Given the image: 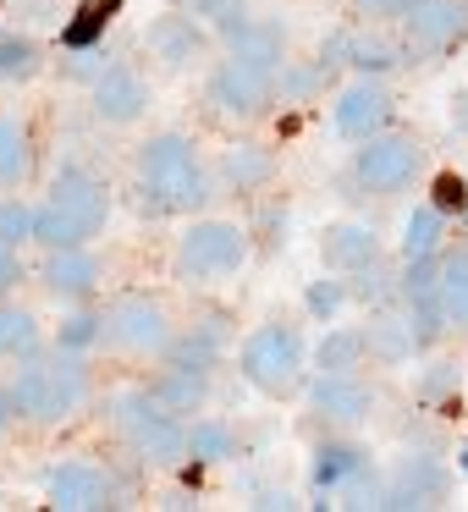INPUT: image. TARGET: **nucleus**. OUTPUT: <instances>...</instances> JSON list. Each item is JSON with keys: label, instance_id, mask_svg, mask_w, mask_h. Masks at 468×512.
Segmentation results:
<instances>
[{"label": "nucleus", "instance_id": "nucleus-1", "mask_svg": "<svg viewBox=\"0 0 468 512\" xmlns=\"http://www.w3.org/2000/svg\"><path fill=\"white\" fill-rule=\"evenodd\" d=\"M210 199V177L188 133H155L138 144V204L144 215H193Z\"/></svg>", "mask_w": 468, "mask_h": 512}, {"label": "nucleus", "instance_id": "nucleus-2", "mask_svg": "<svg viewBox=\"0 0 468 512\" xmlns=\"http://www.w3.org/2000/svg\"><path fill=\"white\" fill-rule=\"evenodd\" d=\"M105 221H111V193H105V182L83 166H61L50 177V199L34 210V243L45 254L83 248L105 232Z\"/></svg>", "mask_w": 468, "mask_h": 512}, {"label": "nucleus", "instance_id": "nucleus-3", "mask_svg": "<svg viewBox=\"0 0 468 512\" xmlns=\"http://www.w3.org/2000/svg\"><path fill=\"white\" fill-rule=\"evenodd\" d=\"M12 402H17V419H34V424H61L72 413H83L89 402V369H83V353H67L56 347L50 358H23L12 380Z\"/></svg>", "mask_w": 468, "mask_h": 512}, {"label": "nucleus", "instance_id": "nucleus-4", "mask_svg": "<svg viewBox=\"0 0 468 512\" xmlns=\"http://www.w3.org/2000/svg\"><path fill=\"white\" fill-rule=\"evenodd\" d=\"M111 424L127 435L144 463H188V424L155 397V391H116L111 397Z\"/></svg>", "mask_w": 468, "mask_h": 512}, {"label": "nucleus", "instance_id": "nucleus-5", "mask_svg": "<svg viewBox=\"0 0 468 512\" xmlns=\"http://www.w3.org/2000/svg\"><path fill=\"white\" fill-rule=\"evenodd\" d=\"M248 259V232L237 221H193L188 232L177 237V281L199 287V281H221V276H237Z\"/></svg>", "mask_w": 468, "mask_h": 512}, {"label": "nucleus", "instance_id": "nucleus-6", "mask_svg": "<svg viewBox=\"0 0 468 512\" xmlns=\"http://www.w3.org/2000/svg\"><path fill=\"white\" fill-rule=\"evenodd\" d=\"M237 375L265 397H287L303 380V336L292 325H259L237 347Z\"/></svg>", "mask_w": 468, "mask_h": 512}, {"label": "nucleus", "instance_id": "nucleus-7", "mask_svg": "<svg viewBox=\"0 0 468 512\" xmlns=\"http://www.w3.org/2000/svg\"><path fill=\"white\" fill-rule=\"evenodd\" d=\"M276 72L281 67H265V61H248V56H232V50H226V61H215V72H210V105L221 116L254 122V116H265L270 100H276Z\"/></svg>", "mask_w": 468, "mask_h": 512}, {"label": "nucleus", "instance_id": "nucleus-8", "mask_svg": "<svg viewBox=\"0 0 468 512\" xmlns=\"http://www.w3.org/2000/svg\"><path fill=\"white\" fill-rule=\"evenodd\" d=\"M419 160L424 149L413 144V138H397V133H375L358 144L353 155V177L364 193H375V199H391V193H402L413 177H419Z\"/></svg>", "mask_w": 468, "mask_h": 512}, {"label": "nucleus", "instance_id": "nucleus-9", "mask_svg": "<svg viewBox=\"0 0 468 512\" xmlns=\"http://www.w3.org/2000/svg\"><path fill=\"white\" fill-rule=\"evenodd\" d=\"M397 23L408 56H441L468 34V0H408Z\"/></svg>", "mask_w": 468, "mask_h": 512}, {"label": "nucleus", "instance_id": "nucleus-10", "mask_svg": "<svg viewBox=\"0 0 468 512\" xmlns=\"http://www.w3.org/2000/svg\"><path fill=\"white\" fill-rule=\"evenodd\" d=\"M105 336H111L116 347H127V353H166L171 347V314L160 309L155 298H144V292H127V298H116L111 309H105Z\"/></svg>", "mask_w": 468, "mask_h": 512}, {"label": "nucleus", "instance_id": "nucleus-11", "mask_svg": "<svg viewBox=\"0 0 468 512\" xmlns=\"http://www.w3.org/2000/svg\"><path fill=\"white\" fill-rule=\"evenodd\" d=\"M309 485L320 496H342L353 507H364V485H375V463L353 441H320L314 446V463H309Z\"/></svg>", "mask_w": 468, "mask_h": 512}, {"label": "nucleus", "instance_id": "nucleus-12", "mask_svg": "<svg viewBox=\"0 0 468 512\" xmlns=\"http://www.w3.org/2000/svg\"><path fill=\"white\" fill-rule=\"evenodd\" d=\"M408 56V45L402 39H386V34H353V28H342V34H331L320 45V67H353L358 78H380V72H397Z\"/></svg>", "mask_w": 468, "mask_h": 512}, {"label": "nucleus", "instance_id": "nucleus-13", "mask_svg": "<svg viewBox=\"0 0 468 512\" xmlns=\"http://www.w3.org/2000/svg\"><path fill=\"white\" fill-rule=\"evenodd\" d=\"M331 122H336V133L353 138V144L386 133V122H391V94H386V83H380V78L347 83V89L336 94V105H331Z\"/></svg>", "mask_w": 468, "mask_h": 512}, {"label": "nucleus", "instance_id": "nucleus-14", "mask_svg": "<svg viewBox=\"0 0 468 512\" xmlns=\"http://www.w3.org/2000/svg\"><path fill=\"white\" fill-rule=\"evenodd\" d=\"M45 496L56 501V507H67V512L105 507V501L116 496V479L105 474L100 463H89V457H67V463H56L45 474Z\"/></svg>", "mask_w": 468, "mask_h": 512}, {"label": "nucleus", "instance_id": "nucleus-15", "mask_svg": "<svg viewBox=\"0 0 468 512\" xmlns=\"http://www.w3.org/2000/svg\"><path fill=\"white\" fill-rule=\"evenodd\" d=\"M144 50H149V56H155L166 72L199 67V61H204V28H199V17H188V12L155 17V23L144 28Z\"/></svg>", "mask_w": 468, "mask_h": 512}, {"label": "nucleus", "instance_id": "nucleus-16", "mask_svg": "<svg viewBox=\"0 0 468 512\" xmlns=\"http://www.w3.org/2000/svg\"><path fill=\"white\" fill-rule=\"evenodd\" d=\"M149 111V83L133 67H105L94 78V116L105 127H133Z\"/></svg>", "mask_w": 468, "mask_h": 512}, {"label": "nucleus", "instance_id": "nucleus-17", "mask_svg": "<svg viewBox=\"0 0 468 512\" xmlns=\"http://www.w3.org/2000/svg\"><path fill=\"white\" fill-rule=\"evenodd\" d=\"M309 408L325 424H364L375 413V386H364L358 375H320L309 386Z\"/></svg>", "mask_w": 468, "mask_h": 512}, {"label": "nucleus", "instance_id": "nucleus-18", "mask_svg": "<svg viewBox=\"0 0 468 512\" xmlns=\"http://www.w3.org/2000/svg\"><path fill=\"white\" fill-rule=\"evenodd\" d=\"M105 265L100 254H89V243L83 248H56V254H45V265H39V281H45V292H56V298H89L94 287H100Z\"/></svg>", "mask_w": 468, "mask_h": 512}, {"label": "nucleus", "instance_id": "nucleus-19", "mask_svg": "<svg viewBox=\"0 0 468 512\" xmlns=\"http://www.w3.org/2000/svg\"><path fill=\"white\" fill-rule=\"evenodd\" d=\"M320 259H325V270H336V276H358L364 265H375V259H380L375 226H358V221L325 226V232H320Z\"/></svg>", "mask_w": 468, "mask_h": 512}, {"label": "nucleus", "instance_id": "nucleus-20", "mask_svg": "<svg viewBox=\"0 0 468 512\" xmlns=\"http://www.w3.org/2000/svg\"><path fill=\"white\" fill-rule=\"evenodd\" d=\"M441 490H446V468L430 452H419V457L408 452L397 463V474H391L380 507H430V501H441Z\"/></svg>", "mask_w": 468, "mask_h": 512}, {"label": "nucleus", "instance_id": "nucleus-21", "mask_svg": "<svg viewBox=\"0 0 468 512\" xmlns=\"http://www.w3.org/2000/svg\"><path fill=\"white\" fill-rule=\"evenodd\" d=\"M221 347H226L221 320H199L188 336H171V347L160 358H166V364H177V369H204V375H210V369L221 364Z\"/></svg>", "mask_w": 468, "mask_h": 512}, {"label": "nucleus", "instance_id": "nucleus-22", "mask_svg": "<svg viewBox=\"0 0 468 512\" xmlns=\"http://www.w3.org/2000/svg\"><path fill=\"white\" fill-rule=\"evenodd\" d=\"M364 342H369V358H380V364H408L419 353V336H413L408 314H375L364 325Z\"/></svg>", "mask_w": 468, "mask_h": 512}, {"label": "nucleus", "instance_id": "nucleus-23", "mask_svg": "<svg viewBox=\"0 0 468 512\" xmlns=\"http://www.w3.org/2000/svg\"><path fill=\"white\" fill-rule=\"evenodd\" d=\"M122 17V0H78V12L67 17V28H61V45L72 50V56H83V50H94L105 39V28Z\"/></svg>", "mask_w": 468, "mask_h": 512}, {"label": "nucleus", "instance_id": "nucleus-24", "mask_svg": "<svg viewBox=\"0 0 468 512\" xmlns=\"http://www.w3.org/2000/svg\"><path fill=\"white\" fill-rule=\"evenodd\" d=\"M34 171V133L23 116H0V188H23Z\"/></svg>", "mask_w": 468, "mask_h": 512}, {"label": "nucleus", "instance_id": "nucleus-25", "mask_svg": "<svg viewBox=\"0 0 468 512\" xmlns=\"http://www.w3.org/2000/svg\"><path fill=\"white\" fill-rule=\"evenodd\" d=\"M364 358H369V342H364V331H358V325H331V331L320 336V347H314L320 375H353Z\"/></svg>", "mask_w": 468, "mask_h": 512}, {"label": "nucleus", "instance_id": "nucleus-26", "mask_svg": "<svg viewBox=\"0 0 468 512\" xmlns=\"http://www.w3.org/2000/svg\"><path fill=\"white\" fill-rule=\"evenodd\" d=\"M221 177L232 182L237 193H254V188H265V182L276 177V155H270L265 144H232L221 155Z\"/></svg>", "mask_w": 468, "mask_h": 512}, {"label": "nucleus", "instance_id": "nucleus-27", "mask_svg": "<svg viewBox=\"0 0 468 512\" xmlns=\"http://www.w3.org/2000/svg\"><path fill=\"white\" fill-rule=\"evenodd\" d=\"M155 397L166 402L171 413H199L204 402H210V375H204V369H177V364H166V375L155 380Z\"/></svg>", "mask_w": 468, "mask_h": 512}, {"label": "nucleus", "instance_id": "nucleus-28", "mask_svg": "<svg viewBox=\"0 0 468 512\" xmlns=\"http://www.w3.org/2000/svg\"><path fill=\"white\" fill-rule=\"evenodd\" d=\"M441 237H446V215L435 204H413L408 221H402V259H430L441 254Z\"/></svg>", "mask_w": 468, "mask_h": 512}, {"label": "nucleus", "instance_id": "nucleus-29", "mask_svg": "<svg viewBox=\"0 0 468 512\" xmlns=\"http://www.w3.org/2000/svg\"><path fill=\"white\" fill-rule=\"evenodd\" d=\"M39 353V320L23 303H0V358H34Z\"/></svg>", "mask_w": 468, "mask_h": 512}, {"label": "nucleus", "instance_id": "nucleus-30", "mask_svg": "<svg viewBox=\"0 0 468 512\" xmlns=\"http://www.w3.org/2000/svg\"><path fill=\"white\" fill-rule=\"evenodd\" d=\"M226 50H232V56H248V61H265V67H281V61H287V34H281L276 23H259V17H248L243 34L226 39Z\"/></svg>", "mask_w": 468, "mask_h": 512}, {"label": "nucleus", "instance_id": "nucleus-31", "mask_svg": "<svg viewBox=\"0 0 468 512\" xmlns=\"http://www.w3.org/2000/svg\"><path fill=\"white\" fill-rule=\"evenodd\" d=\"M39 67H45V56H39L34 39L17 34V28H0V83H28L39 78Z\"/></svg>", "mask_w": 468, "mask_h": 512}, {"label": "nucleus", "instance_id": "nucleus-32", "mask_svg": "<svg viewBox=\"0 0 468 512\" xmlns=\"http://www.w3.org/2000/svg\"><path fill=\"white\" fill-rule=\"evenodd\" d=\"M232 452H237L232 424H221V419H193L188 424V457L193 463H226Z\"/></svg>", "mask_w": 468, "mask_h": 512}, {"label": "nucleus", "instance_id": "nucleus-33", "mask_svg": "<svg viewBox=\"0 0 468 512\" xmlns=\"http://www.w3.org/2000/svg\"><path fill=\"white\" fill-rule=\"evenodd\" d=\"M441 309L452 325H468V248L441 259Z\"/></svg>", "mask_w": 468, "mask_h": 512}, {"label": "nucleus", "instance_id": "nucleus-34", "mask_svg": "<svg viewBox=\"0 0 468 512\" xmlns=\"http://www.w3.org/2000/svg\"><path fill=\"white\" fill-rule=\"evenodd\" d=\"M182 12L199 17V23H210L221 39H232V34H243V28H248L243 0H182Z\"/></svg>", "mask_w": 468, "mask_h": 512}, {"label": "nucleus", "instance_id": "nucleus-35", "mask_svg": "<svg viewBox=\"0 0 468 512\" xmlns=\"http://www.w3.org/2000/svg\"><path fill=\"white\" fill-rule=\"evenodd\" d=\"M94 342H105V314L78 309V314H67V320H61L56 347H67V353H89Z\"/></svg>", "mask_w": 468, "mask_h": 512}, {"label": "nucleus", "instance_id": "nucleus-36", "mask_svg": "<svg viewBox=\"0 0 468 512\" xmlns=\"http://www.w3.org/2000/svg\"><path fill=\"white\" fill-rule=\"evenodd\" d=\"M347 298H353V292H347V281L320 276V281H309V292H303V309H309L320 325H331L336 314H342V303H347Z\"/></svg>", "mask_w": 468, "mask_h": 512}, {"label": "nucleus", "instance_id": "nucleus-37", "mask_svg": "<svg viewBox=\"0 0 468 512\" xmlns=\"http://www.w3.org/2000/svg\"><path fill=\"white\" fill-rule=\"evenodd\" d=\"M0 237H6V243H34V204H23L12 193V199H0Z\"/></svg>", "mask_w": 468, "mask_h": 512}, {"label": "nucleus", "instance_id": "nucleus-38", "mask_svg": "<svg viewBox=\"0 0 468 512\" xmlns=\"http://www.w3.org/2000/svg\"><path fill=\"white\" fill-rule=\"evenodd\" d=\"M430 204L441 215H463L468 210V182L457 177V171H441V177L430 182Z\"/></svg>", "mask_w": 468, "mask_h": 512}, {"label": "nucleus", "instance_id": "nucleus-39", "mask_svg": "<svg viewBox=\"0 0 468 512\" xmlns=\"http://www.w3.org/2000/svg\"><path fill=\"white\" fill-rule=\"evenodd\" d=\"M446 391H457V364H441V358H435V364H424L419 397H424V402H441Z\"/></svg>", "mask_w": 468, "mask_h": 512}, {"label": "nucleus", "instance_id": "nucleus-40", "mask_svg": "<svg viewBox=\"0 0 468 512\" xmlns=\"http://www.w3.org/2000/svg\"><path fill=\"white\" fill-rule=\"evenodd\" d=\"M17 281H23V254H17V243L0 237V292H12Z\"/></svg>", "mask_w": 468, "mask_h": 512}, {"label": "nucleus", "instance_id": "nucleus-41", "mask_svg": "<svg viewBox=\"0 0 468 512\" xmlns=\"http://www.w3.org/2000/svg\"><path fill=\"white\" fill-rule=\"evenodd\" d=\"M402 6H408V0H353V12L369 17V23H375V17H402Z\"/></svg>", "mask_w": 468, "mask_h": 512}, {"label": "nucleus", "instance_id": "nucleus-42", "mask_svg": "<svg viewBox=\"0 0 468 512\" xmlns=\"http://www.w3.org/2000/svg\"><path fill=\"white\" fill-rule=\"evenodd\" d=\"M12 419H17V402H12V386H0V435L12 430Z\"/></svg>", "mask_w": 468, "mask_h": 512}, {"label": "nucleus", "instance_id": "nucleus-43", "mask_svg": "<svg viewBox=\"0 0 468 512\" xmlns=\"http://www.w3.org/2000/svg\"><path fill=\"white\" fill-rule=\"evenodd\" d=\"M452 127H468V94H463V100H452Z\"/></svg>", "mask_w": 468, "mask_h": 512}, {"label": "nucleus", "instance_id": "nucleus-44", "mask_svg": "<svg viewBox=\"0 0 468 512\" xmlns=\"http://www.w3.org/2000/svg\"><path fill=\"white\" fill-rule=\"evenodd\" d=\"M457 468L468 474V435H463V446H457Z\"/></svg>", "mask_w": 468, "mask_h": 512}, {"label": "nucleus", "instance_id": "nucleus-45", "mask_svg": "<svg viewBox=\"0 0 468 512\" xmlns=\"http://www.w3.org/2000/svg\"><path fill=\"white\" fill-rule=\"evenodd\" d=\"M463 221H468V210H463Z\"/></svg>", "mask_w": 468, "mask_h": 512}]
</instances>
